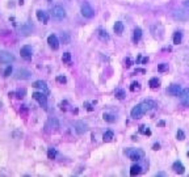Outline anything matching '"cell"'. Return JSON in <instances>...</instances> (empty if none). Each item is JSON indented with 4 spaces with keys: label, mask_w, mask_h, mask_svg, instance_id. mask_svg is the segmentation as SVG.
I'll return each mask as SVG.
<instances>
[{
    "label": "cell",
    "mask_w": 189,
    "mask_h": 177,
    "mask_svg": "<svg viewBox=\"0 0 189 177\" xmlns=\"http://www.w3.org/2000/svg\"><path fill=\"white\" fill-rule=\"evenodd\" d=\"M51 16L54 20H57V21H60V20H63L66 17V11L64 8H63L62 6H54L51 9Z\"/></svg>",
    "instance_id": "6da1fadb"
},
{
    "label": "cell",
    "mask_w": 189,
    "mask_h": 177,
    "mask_svg": "<svg viewBox=\"0 0 189 177\" xmlns=\"http://www.w3.org/2000/svg\"><path fill=\"white\" fill-rule=\"evenodd\" d=\"M172 17L175 20H178V21H186V20H189V11L185 8L175 9V11L172 12Z\"/></svg>",
    "instance_id": "7a4b0ae2"
},
{
    "label": "cell",
    "mask_w": 189,
    "mask_h": 177,
    "mask_svg": "<svg viewBox=\"0 0 189 177\" xmlns=\"http://www.w3.org/2000/svg\"><path fill=\"white\" fill-rule=\"evenodd\" d=\"M59 129V121H58L57 118H49L46 122V125H45V131L46 132H55L57 130Z\"/></svg>",
    "instance_id": "3957f363"
},
{
    "label": "cell",
    "mask_w": 189,
    "mask_h": 177,
    "mask_svg": "<svg viewBox=\"0 0 189 177\" xmlns=\"http://www.w3.org/2000/svg\"><path fill=\"white\" fill-rule=\"evenodd\" d=\"M126 153H127V156L130 157V160L133 161H138L141 160L142 157H143V151L142 150H138V148H133V150H127L126 151Z\"/></svg>",
    "instance_id": "277c9868"
},
{
    "label": "cell",
    "mask_w": 189,
    "mask_h": 177,
    "mask_svg": "<svg viewBox=\"0 0 189 177\" xmlns=\"http://www.w3.org/2000/svg\"><path fill=\"white\" fill-rule=\"evenodd\" d=\"M32 96H33V98L36 101H38V104L43 109L47 108V96L45 95V93H42V92H34Z\"/></svg>",
    "instance_id": "5b68a950"
},
{
    "label": "cell",
    "mask_w": 189,
    "mask_h": 177,
    "mask_svg": "<svg viewBox=\"0 0 189 177\" xmlns=\"http://www.w3.org/2000/svg\"><path fill=\"white\" fill-rule=\"evenodd\" d=\"M81 15H83L85 19H92V17L94 16V11H93V8L89 6V3L81 4Z\"/></svg>",
    "instance_id": "8992f818"
},
{
    "label": "cell",
    "mask_w": 189,
    "mask_h": 177,
    "mask_svg": "<svg viewBox=\"0 0 189 177\" xmlns=\"http://www.w3.org/2000/svg\"><path fill=\"white\" fill-rule=\"evenodd\" d=\"M16 61V58L7 50H0V62L3 63H13Z\"/></svg>",
    "instance_id": "52a82bcc"
},
{
    "label": "cell",
    "mask_w": 189,
    "mask_h": 177,
    "mask_svg": "<svg viewBox=\"0 0 189 177\" xmlns=\"http://www.w3.org/2000/svg\"><path fill=\"white\" fill-rule=\"evenodd\" d=\"M30 76H32L30 71H28L25 68H18L15 75V77L18 80H28V79H30Z\"/></svg>",
    "instance_id": "ba28073f"
},
{
    "label": "cell",
    "mask_w": 189,
    "mask_h": 177,
    "mask_svg": "<svg viewBox=\"0 0 189 177\" xmlns=\"http://www.w3.org/2000/svg\"><path fill=\"white\" fill-rule=\"evenodd\" d=\"M33 87L37 88V89H39L42 93H45L46 96L50 93L49 88H47V84L43 82V80H37V82H34V83H33Z\"/></svg>",
    "instance_id": "9c48e42d"
},
{
    "label": "cell",
    "mask_w": 189,
    "mask_h": 177,
    "mask_svg": "<svg viewBox=\"0 0 189 177\" xmlns=\"http://www.w3.org/2000/svg\"><path fill=\"white\" fill-rule=\"evenodd\" d=\"M130 114H131V118H134V119L141 118V117L144 114V110H143V108L141 106V104H138L136 106H134V108L131 109Z\"/></svg>",
    "instance_id": "30bf717a"
},
{
    "label": "cell",
    "mask_w": 189,
    "mask_h": 177,
    "mask_svg": "<svg viewBox=\"0 0 189 177\" xmlns=\"http://www.w3.org/2000/svg\"><path fill=\"white\" fill-rule=\"evenodd\" d=\"M47 43H49L50 49H52V50H58L59 49V40H58V37L55 34H50L47 37Z\"/></svg>",
    "instance_id": "8fae6325"
},
{
    "label": "cell",
    "mask_w": 189,
    "mask_h": 177,
    "mask_svg": "<svg viewBox=\"0 0 189 177\" xmlns=\"http://www.w3.org/2000/svg\"><path fill=\"white\" fill-rule=\"evenodd\" d=\"M181 91H183V89H181V87L178 84H172V85H169V87L167 88L168 95L173 96V97H177V96H180Z\"/></svg>",
    "instance_id": "7c38bea8"
},
{
    "label": "cell",
    "mask_w": 189,
    "mask_h": 177,
    "mask_svg": "<svg viewBox=\"0 0 189 177\" xmlns=\"http://www.w3.org/2000/svg\"><path fill=\"white\" fill-rule=\"evenodd\" d=\"M20 54H21V56H22L24 59H30L32 58V54H33V50H32V47L29 45H25V46H22V47H21Z\"/></svg>",
    "instance_id": "4fadbf2b"
},
{
    "label": "cell",
    "mask_w": 189,
    "mask_h": 177,
    "mask_svg": "<svg viewBox=\"0 0 189 177\" xmlns=\"http://www.w3.org/2000/svg\"><path fill=\"white\" fill-rule=\"evenodd\" d=\"M87 130H88V126H87L85 122L78 121V122L75 123V131L78 132L79 135H81V134H84V132H87Z\"/></svg>",
    "instance_id": "5bb4252c"
},
{
    "label": "cell",
    "mask_w": 189,
    "mask_h": 177,
    "mask_svg": "<svg viewBox=\"0 0 189 177\" xmlns=\"http://www.w3.org/2000/svg\"><path fill=\"white\" fill-rule=\"evenodd\" d=\"M180 101L184 106H189V88H185V89L181 91Z\"/></svg>",
    "instance_id": "9a60e30c"
},
{
    "label": "cell",
    "mask_w": 189,
    "mask_h": 177,
    "mask_svg": "<svg viewBox=\"0 0 189 177\" xmlns=\"http://www.w3.org/2000/svg\"><path fill=\"white\" fill-rule=\"evenodd\" d=\"M141 106L143 108L144 113H146V111H148V110H152V109L156 106V104H155V101H152V100H144L143 102H141Z\"/></svg>",
    "instance_id": "2e32d148"
},
{
    "label": "cell",
    "mask_w": 189,
    "mask_h": 177,
    "mask_svg": "<svg viewBox=\"0 0 189 177\" xmlns=\"http://www.w3.org/2000/svg\"><path fill=\"white\" fill-rule=\"evenodd\" d=\"M172 169L175 171V173H177V174H183L184 172H185V168H184V165H183V163L181 161H175V163L172 164Z\"/></svg>",
    "instance_id": "e0dca14e"
},
{
    "label": "cell",
    "mask_w": 189,
    "mask_h": 177,
    "mask_svg": "<svg viewBox=\"0 0 189 177\" xmlns=\"http://www.w3.org/2000/svg\"><path fill=\"white\" fill-rule=\"evenodd\" d=\"M33 32V25L32 24H24L20 28V34L21 36H29Z\"/></svg>",
    "instance_id": "ac0fdd59"
},
{
    "label": "cell",
    "mask_w": 189,
    "mask_h": 177,
    "mask_svg": "<svg viewBox=\"0 0 189 177\" xmlns=\"http://www.w3.org/2000/svg\"><path fill=\"white\" fill-rule=\"evenodd\" d=\"M37 19H38V21H41V22H43V24H47V21H49V16H47V13L46 12H43V11H37Z\"/></svg>",
    "instance_id": "d6986e66"
},
{
    "label": "cell",
    "mask_w": 189,
    "mask_h": 177,
    "mask_svg": "<svg viewBox=\"0 0 189 177\" xmlns=\"http://www.w3.org/2000/svg\"><path fill=\"white\" fill-rule=\"evenodd\" d=\"M97 37H99L101 41H109L110 40L108 32L106 30H104V29H97Z\"/></svg>",
    "instance_id": "ffe728a7"
},
{
    "label": "cell",
    "mask_w": 189,
    "mask_h": 177,
    "mask_svg": "<svg viewBox=\"0 0 189 177\" xmlns=\"http://www.w3.org/2000/svg\"><path fill=\"white\" fill-rule=\"evenodd\" d=\"M141 38H142V29H141V28H135V29H134V32H133V41L136 43L139 40H141Z\"/></svg>",
    "instance_id": "44dd1931"
},
{
    "label": "cell",
    "mask_w": 189,
    "mask_h": 177,
    "mask_svg": "<svg viewBox=\"0 0 189 177\" xmlns=\"http://www.w3.org/2000/svg\"><path fill=\"white\" fill-rule=\"evenodd\" d=\"M113 30H114L116 34H122V32H123V24L121 21H117L114 24V26H113Z\"/></svg>",
    "instance_id": "7402d4cb"
},
{
    "label": "cell",
    "mask_w": 189,
    "mask_h": 177,
    "mask_svg": "<svg viewBox=\"0 0 189 177\" xmlns=\"http://www.w3.org/2000/svg\"><path fill=\"white\" fill-rule=\"evenodd\" d=\"M159 84H160V82H159V79H158V77H151V79H150V82H148V85L152 88V89L159 88Z\"/></svg>",
    "instance_id": "603a6c76"
},
{
    "label": "cell",
    "mask_w": 189,
    "mask_h": 177,
    "mask_svg": "<svg viewBox=\"0 0 189 177\" xmlns=\"http://www.w3.org/2000/svg\"><path fill=\"white\" fill-rule=\"evenodd\" d=\"M60 41H62L64 45H68V43H70V41H71L70 34H68L67 32H63L62 34H60Z\"/></svg>",
    "instance_id": "cb8c5ba5"
},
{
    "label": "cell",
    "mask_w": 189,
    "mask_h": 177,
    "mask_svg": "<svg viewBox=\"0 0 189 177\" xmlns=\"http://www.w3.org/2000/svg\"><path fill=\"white\" fill-rule=\"evenodd\" d=\"M181 40H183V34L180 32H175V34H173V43L178 45V43H181Z\"/></svg>",
    "instance_id": "d4e9b609"
},
{
    "label": "cell",
    "mask_w": 189,
    "mask_h": 177,
    "mask_svg": "<svg viewBox=\"0 0 189 177\" xmlns=\"http://www.w3.org/2000/svg\"><path fill=\"white\" fill-rule=\"evenodd\" d=\"M142 172V168L139 165H133L130 168V174L131 176H136V174H139Z\"/></svg>",
    "instance_id": "484cf974"
},
{
    "label": "cell",
    "mask_w": 189,
    "mask_h": 177,
    "mask_svg": "<svg viewBox=\"0 0 189 177\" xmlns=\"http://www.w3.org/2000/svg\"><path fill=\"white\" fill-rule=\"evenodd\" d=\"M114 95H116V97L118 98V100H123L125 98V96H126V93H125V91L123 89H116V92H114Z\"/></svg>",
    "instance_id": "4316f807"
},
{
    "label": "cell",
    "mask_w": 189,
    "mask_h": 177,
    "mask_svg": "<svg viewBox=\"0 0 189 177\" xmlns=\"http://www.w3.org/2000/svg\"><path fill=\"white\" fill-rule=\"evenodd\" d=\"M113 137H114V134H113V131H110V130H108V131L104 134V137H102V139H104V142H110V140L113 139Z\"/></svg>",
    "instance_id": "83f0119b"
},
{
    "label": "cell",
    "mask_w": 189,
    "mask_h": 177,
    "mask_svg": "<svg viewBox=\"0 0 189 177\" xmlns=\"http://www.w3.org/2000/svg\"><path fill=\"white\" fill-rule=\"evenodd\" d=\"M55 156H57V150L55 148H49L47 150V157L50 160H52V159H55Z\"/></svg>",
    "instance_id": "f1b7e54d"
},
{
    "label": "cell",
    "mask_w": 189,
    "mask_h": 177,
    "mask_svg": "<svg viewBox=\"0 0 189 177\" xmlns=\"http://www.w3.org/2000/svg\"><path fill=\"white\" fill-rule=\"evenodd\" d=\"M102 118H104V121H106V122H114L116 121L114 116H112V114H106V113H104Z\"/></svg>",
    "instance_id": "f546056e"
},
{
    "label": "cell",
    "mask_w": 189,
    "mask_h": 177,
    "mask_svg": "<svg viewBox=\"0 0 189 177\" xmlns=\"http://www.w3.org/2000/svg\"><path fill=\"white\" fill-rule=\"evenodd\" d=\"M139 89H141V84H139L138 82L131 83V85H130V91H131V92H135V91H139Z\"/></svg>",
    "instance_id": "4dcf8cb0"
},
{
    "label": "cell",
    "mask_w": 189,
    "mask_h": 177,
    "mask_svg": "<svg viewBox=\"0 0 189 177\" xmlns=\"http://www.w3.org/2000/svg\"><path fill=\"white\" fill-rule=\"evenodd\" d=\"M62 62L63 63H70L71 62V54L70 53H64L62 55Z\"/></svg>",
    "instance_id": "1f68e13d"
},
{
    "label": "cell",
    "mask_w": 189,
    "mask_h": 177,
    "mask_svg": "<svg viewBox=\"0 0 189 177\" xmlns=\"http://www.w3.org/2000/svg\"><path fill=\"white\" fill-rule=\"evenodd\" d=\"M168 70V64L167 63H160L159 66H158V71L159 72H165Z\"/></svg>",
    "instance_id": "d6a6232c"
},
{
    "label": "cell",
    "mask_w": 189,
    "mask_h": 177,
    "mask_svg": "<svg viewBox=\"0 0 189 177\" xmlns=\"http://www.w3.org/2000/svg\"><path fill=\"white\" fill-rule=\"evenodd\" d=\"M139 131H141L142 134H144V135H151V131H150L148 129H146V126H141L139 127Z\"/></svg>",
    "instance_id": "836d02e7"
},
{
    "label": "cell",
    "mask_w": 189,
    "mask_h": 177,
    "mask_svg": "<svg viewBox=\"0 0 189 177\" xmlns=\"http://www.w3.org/2000/svg\"><path fill=\"white\" fill-rule=\"evenodd\" d=\"M176 137H177L178 140H184V139H185V134H184L183 130H177V134H176Z\"/></svg>",
    "instance_id": "e575fe53"
},
{
    "label": "cell",
    "mask_w": 189,
    "mask_h": 177,
    "mask_svg": "<svg viewBox=\"0 0 189 177\" xmlns=\"http://www.w3.org/2000/svg\"><path fill=\"white\" fill-rule=\"evenodd\" d=\"M57 82L60 83V84H64V83H67V79H66V76L59 75V76H57Z\"/></svg>",
    "instance_id": "d590c367"
},
{
    "label": "cell",
    "mask_w": 189,
    "mask_h": 177,
    "mask_svg": "<svg viewBox=\"0 0 189 177\" xmlns=\"http://www.w3.org/2000/svg\"><path fill=\"white\" fill-rule=\"evenodd\" d=\"M10 74H12V66H8L7 68L4 70V76H5V77H8Z\"/></svg>",
    "instance_id": "8d00e7d4"
},
{
    "label": "cell",
    "mask_w": 189,
    "mask_h": 177,
    "mask_svg": "<svg viewBox=\"0 0 189 177\" xmlns=\"http://www.w3.org/2000/svg\"><path fill=\"white\" fill-rule=\"evenodd\" d=\"M183 6H184V8H185V9H188V11H189V0H184Z\"/></svg>",
    "instance_id": "74e56055"
},
{
    "label": "cell",
    "mask_w": 189,
    "mask_h": 177,
    "mask_svg": "<svg viewBox=\"0 0 189 177\" xmlns=\"http://www.w3.org/2000/svg\"><path fill=\"white\" fill-rule=\"evenodd\" d=\"M125 66H126V67H130V66H131V61H130L129 58L125 59Z\"/></svg>",
    "instance_id": "f35d334b"
},
{
    "label": "cell",
    "mask_w": 189,
    "mask_h": 177,
    "mask_svg": "<svg viewBox=\"0 0 189 177\" xmlns=\"http://www.w3.org/2000/svg\"><path fill=\"white\" fill-rule=\"evenodd\" d=\"M159 148H160V146H159V144H154V147H152V150H155V151H156V150H159Z\"/></svg>",
    "instance_id": "ab89813d"
},
{
    "label": "cell",
    "mask_w": 189,
    "mask_h": 177,
    "mask_svg": "<svg viewBox=\"0 0 189 177\" xmlns=\"http://www.w3.org/2000/svg\"><path fill=\"white\" fill-rule=\"evenodd\" d=\"M165 173H163V172H159V173H156V176H164Z\"/></svg>",
    "instance_id": "60d3db41"
},
{
    "label": "cell",
    "mask_w": 189,
    "mask_h": 177,
    "mask_svg": "<svg viewBox=\"0 0 189 177\" xmlns=\"http://www.w3.org/2000/svg\"><path fill=\"white\" fill-rule=\"evenodd\" d=\"M147 62H148V59H147V58H144L143 61H142V63H147Z\"/></svg>",
    "instance_id": "b9f144b4"
},
{
    "label": "cell",
    "mask_w": 189,
    "mask_h": 177,
    "mask_svg": "<svg viewBox=\"0 0 189 177\" xmlns=\"http://www.w3.org/2000/svg\"><path fill=\"white\" fill-rule=\"evenodd\" d=\"M188 156H189V152H188Z\"/></svg>",
    "instance_id": "7bdbcfd3"
}]
</instances>
